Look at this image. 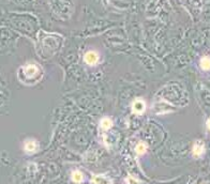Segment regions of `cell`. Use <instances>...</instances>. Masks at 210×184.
<instances>
[{
	"label": "cell",
	"mask_w": 210,
	"mask_h": 184,
	"mask_svg": "<svg viewBox=\"0 0 210 184\" xmlns=\"http://www.w3.org/2000/svg\"><path fill=\"white\" fill-rule=\"evenodd\" d=\"M37 149H38V142L35 140L30 139L25 142V151L28 152V153H33Z\"/></svg>",
	"instance_id": "obj_6"
},
{
	"label": "cell",
	"mask_w": 210,
	"mask_h": 184,
	"mask_svg": "<svg viewBox=\"0 0 210 184\" xmlns=\"http://www.w3.org/2000/svg\"><path fill=\"white\" fill-rule=\"evenodd\" d=\"M43 71L39 64L29 63L18 70V79L25 85H35L42 79Z\"/></svg>",
	"instance_id": "obj_1"
},
{
	"label": "cell",
	"mask_w": 210,
	"mask_h": 184,
	"mask_svg": "<svg viewBox=\"0 0 210 184\" xmlns=\"http://www.w3.org/2000/svg\"><path fill=\"white\" fill-rule=\"evenodd\" d=\"M127 182L128 184H138V181H136L133 177H129V178L127 179Z\"/></svg>",
	"instance_id": "obj_11"
},
{
	"label": "cell",
	"mask_w": 210,
	"mask_h": 184,
	"mask_svg": "<svg viewBox=\"0 0 210 184\" xmlns=\"http://www.w3.org/2000/svg\"><path fill=\"white\" fill-rule=\"evenodd\" d=\"M72 180H73L75 183H81V182H83V180H84V175L81 172V171H74V172L72 173Z\"/></svg>",
	"instance_id": "obj_9"
},
{
	"label": "cell",
	"mask_w": 210,
	"mask_h": 184,
	"mask_svg": "<svg viewBox=\"0 0 210 184\" xmlns=\"http://www.w3.org/2000/svg\"><path fill=\"white\" fill-rule=\"evenodd\" d=\"M92 182H93V184H112V180L105 176L99 175V176L93 177Z\"/></svg>",
	"instance_id": "obj_5"
},
{
	"label": "cell",
	"mask_w": 210,
	"mask_h": 184,
	"mask_svg": "<svg viewBox=\"0 0 210 184\" xmlns=\"http://www.w3.org/2000/svg\"><path fill=\"white\" fill-rule=\"evenodd\" d=\"M112 125H113V121L110 120V118H107V117L103 118V119L101 120V122H100V126L102 127V129H104V130L110 129V127H112Z\"/></svg>",
	"instance_id": "obj_8"
},
{
	"label": "cell",
	"mask_w": 210,
	"mask_h": 184,
	"mask_svg": "<svg viewBox=\"0 0 210 184\" xmlns=\"http://www.w3.org/2000/svg\"><path fill=\"white\" fill-rule=\"evenodd\" d=\"M207 127H208V130L210 131V119H208V121H207Z\"/></svg>",
	"instance_id": "obj_12"
},
{
	"label": "cell",
	"mask_w": 210,
	"mask_h": 184,
	"mask_svg": "<svg viewBox=\"0 0 210 184\" xmlns=\"http://www.w3.org/2000/svg\"><path fill=\"white\" fill-rule=\"evenodd\" d=\"M132 109L137 115H142L146 109V104L143 101V99H136L132 104Z\"/></svg>",
	"instance_id": "obj_2"
},
{
	"label": "cell",
	"mask_w": 210,
	"mask_h": 184,
	"mask_svg": "<svg viewBox=\"0 0 210 184\" xmlns=\"http://www.w3.org/2000/svg\"><path fill=\"white\" fill-rule=\"evenodd\" d=\"M199 65L204 71H209L210 70V57L208 56H205L201 59V62H199Z\"/></svg>",
	"instance_id": "obj_7"
},
{
	"label": "cell",
	"mask_w": 210,
	"mask_h": 184,
	"mask_svg": "<svg viewBox=\"0 0 210 184\" xmlns=\"http://www.w3.org/2000/svg\"><path fill=\"white\" fill-rule=\"evenodd\" d=\"M192 152H193V154H194V156H196V157L202 156L203 154H204V152H205V145H204V142L201 141V140H198V141H195V144L193 145Z\"/></svg>",
	"instance_id": "obj_4"
},
{
	"label": "cell",
	"mask_w": 210,
	"mask_h": 184,
	"mask_svg": "<svg viewBox=\"0 0 210 184\" xmlns=\"http://www.w3.org/2000/svg\"><path fill=\"white\" fill-rule=\"evenodd\" d=\"M84 60L87 64L89 65H95L99 61V55L95 52H88L84 56Z\"/></svg>",
	"instance_id": "obj_3"
},
{
	"label": "cell",
	"mask_w": 210,
	"mask_h": 184,
	"mask_svg": "<svg viewBox=\"0 0 210 184\" xmlns=\"http://www.w3.org/2000/svg\"><path fill=\"white\" fill-rule=\"evenodd\" d=\"M146 150H147V146L145 145V142H139L136 146V148H135V152H136L138 155L144 154L145 152H146Z\"/></svg>",
	"instance_id": "obj_10"
}]
</instances>
